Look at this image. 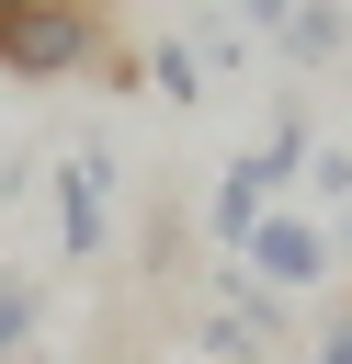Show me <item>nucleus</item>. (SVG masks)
<instances>
[{
  "instance_id": "f257e3e1",
  "label": "nucleus",
  "mask_w": 352,
  "mask_h": 364,
  "mask_svg": "<svg viewBox=\"0 0 352 364\" xmlns=\"http://www.w3.org/2000/svg\"><path fill=\"white\" fill-rule=\"evenodd\" d=\"M79 68H102V80H125L136 91V57L102 34V11L91 0H0V80H79Z\"/></svg>"
},
{
  "instance_id": "f03ea898",
  "label": "nucleus",
  "mask_w": 352,
  "mask_h": 364,
  "mask_svg": "<svg viewBox=\"0 0 352 364\" xmlns=\"http://www.w3.org/2000/svg\"><path fill=\"white\" fill-rule=\"evenodd\" d=\"M45 205H57V262H102V239H114V148L68 136L57 171H45Z\"/></svg>"
},
{
  "instance_id": "7ed1b4c3",
  "label": "nucleus",
  "mask_w": 352,
  "mask_h": 364,
  "mask_svg": "<svg viewBox=\"0 0 352 364\" xmlns=\"http://www.w3.org/2000/svg\"><path fill=\"white\" fill-rule=\"evenodd\" d=\"M329 262H341V250H329V216H318V205H273V216L238 239V273H250L261 296H318Z\"/></svg>"
},
{
  "instance_id": "20e7f679",
  "label": "nucleus",
  "mask_w": 352,
  "mask_h": 364,
  "mask_svg": "<svg viewBox=\"0 0 352 364\" xmlns=\"http://www.w3.org/2000/svg\"><path fill=\"white\" fill-rule=\"evenodd\" d=\"M284 182H295V159H284V148H238V159L216 171V193H204V239H216V262H238V239L284 205Z\"/></svg>"
},
{
  "instance_id": "39448f33",
  "label": "nucleus",
  "mask_w": 352,
  "mask_h": 364,
  "mask_svg": "<svg viewBox=\"0 0 352 364\" xmlns=\"http://www.w3.org/2000/svg\"><path fill=\"white\" fill-rule=\"evenodd\" d=\"M273 46H284V68H329V57H352V0H295Z\"/></svg>"
},
{
  "instance_id": "423d86ee",
  "label": "nucleus",
  "mask_w": 352,
  "mask_h": 364,
  "mask_svg": "<svg viewBox=\"0 0 352 364\" xmlns=\"http://www.w3.org/2000/svg\"><path fill=\"white\" fill-rule=\"evenodd\" d=\"M136 80H148V91H159V102H204V57H193V46H182V34H159V46H148V57H136Z\"/></svg>"
},
{
  "instance_id": "0eeeda50",
  "label": "nucleus",
  "mask_w": 352,
  "mask_h": 364,
  "mask_svg": "<svg viewBox=\"0 0 352 364\" xmlns=\"http://www.w3.org/2000/svg\"><path fill=\"white\" fill-rule=\"evenodd\" d=\"M34 330H45V296H34V273H11V262H0V364H23V353H34Z\"/></svg>"
},
{
  "instance_id": "6e6552de",
  "label": "nucleus",
  "mask_w": 352,
  "mask_h": 364,
  "mask_svg": "<svg viewBox=\"0 0 352 364\" xmlns=\"http://www.w3.org/2000/svg\"><path fill=\"white\" fill-rule=\"evenodd\" d=\"M295 182L318 193V216H341V205H352V148H329V136H318V148L295 159Z\"/></svg>"
},
{
  "instance_id": "1a4fd4ad",
  "label": "nucleus",
  "mask_w": 352,
  "mask_h": 364,
  "mask_svg": "<svg viewBox=\"0 0 352 364\" xmlns=\"http://www.w3.org/2000/svg\"><path fill=\"white\" fill-rule=\"evenodd\" d=\"M182 46H193V57H204V80H216V68H238V57H250V34H238V23H227V11H204V23H193V34H182Z\"/></svg>"
},
{
  "instance_id": "9d476101",
  "label": "nucleus",
  "mask_w": 352,
  "mask_h": 364,
  "mask_svg": "<svg viewBox=\"0 0 352 364\" xmlns=\"http://www.w3.org/2000/svg\"><path fill=\"white\" fill-rule=\"evenodd\" d=\"M284 11H295V0H227V23H238V34H284Z\"/></svg>"
},
{
  "instance_id": "9b49d317",
  "label": "nucleus",
  "mask_w": 352,
  "mask_h": 364,
  "mask_svg": "<svg viewBox=\"0 0 352 364\" xmlns=\"http://www.w3.org/2000/svg\"><path fill=\"white\" fill-rule=\"evenodd\" d=\"M318 364H352V307H341V318H318Z\"/></svg>"
},
{
  "instance_id": "f8f14e48",
  "label": "nucleus",
  "mask_w": 352,
  "mask_h": 364,
  "mask_svg": "<svg viewBox=\"0 0 352 364\" xmlns=\"http://www.w3.org/2000/svg\"><path fill=\"white\" fill-rule=\"evenodd\" d=\"M329 250H341V262H352V205H341V216H329Z\"/></svg>"
},
{
  "instance_id": "ddd939ff",
  "label": "nucleus",
  "mask_w": 352,
  "mask_h": 364,
  "mask_svg": "<svg viewBox=\"0 0 352 364\" xmlns=\"http://www.w3.org/2000/svg\"><path fill=\"white\" fill-rule=\"evenodd\" d=\"M182 364H193V353H182Z\"/></svg>"
}]
</instances>
